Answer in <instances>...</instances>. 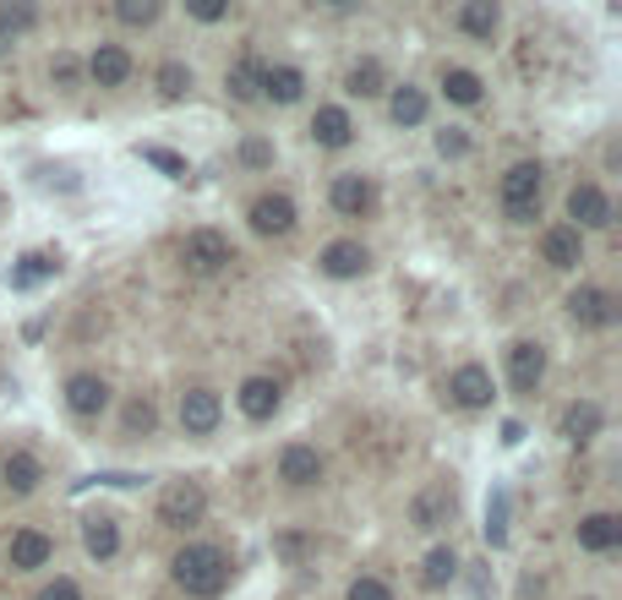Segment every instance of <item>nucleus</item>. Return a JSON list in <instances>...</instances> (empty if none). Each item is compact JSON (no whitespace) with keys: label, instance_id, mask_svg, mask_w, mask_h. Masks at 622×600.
Segmentation results:
<instances>
[{"label":"nucleus","instance_id":"1","mask_svg":"<svg viewBox=\"0 0 622 600\" xmlns=\"http://www.w3.org/2000/svg\"><path fill=\"white\" fill-rule=\"evenodd\" d=\"M176 585L197 600H219L224 585H230V557H224V546H208V540L186 546L176 557Z\"/></svg>","mask_w":622,"mask_h":600},{"label":"nucleus","instance_id":"2","mask_svg":"<svg viewBox=\"0 0 622 600\" xmlns=\"http://www.w3.org/2000/svg\"><path fill=\"white\" fill-rule=\"evenodd\" d=\"M540 208V165H514L503 175V213L514 224H530Z\"/></svg>","mask_w":622,"mask_h":600},{"label":"nucleus","instance_id":"3","mask_svg":"<svg viewBox=\"0 0 622 600\" xmlns=\"http://www.w3.org/2000/svg\"><path fill=\"white\" fill-rule=\"evenodd\" d=\"M202 514H208V492L197 481H176L159 497V524L165 529H191V524H202Z\"/></svg>","mask_w":622,"mask_h":600},{"label":"nucleus","instance_id":"4","mask_svg":"<svg viewBox=\"0 0 622 600\" xmlns=\"http://www.w3.org/2000/svg\"><path fill=\"white\" fill-rule=\"evenodd\" d=\"M568 219H579L584 230H607V224H612V197H607L601 186L579 180V186L568 191ZM579 224H573V230H579Z\"/></svg>","mask_w":622,"mask_h":600},{"label":"nucleus","instance_id":"5","mask_svg":"<svg viewBox=\"0 0 622 600\" xmlns=\"http://www.w3.org/2000/svg\"><path fill=\"white\" fill-rule=\"evenodd\" d=\"M568 317H573L579 328H612V323H618V301H612L607 290L584 284V290L568 295Z\"/></svg>","mask_w":622,"mask_h":600},{"label":"nucleus","instance_id":"6","mask_svg":"<svg viewBox=\"0 0 622 600\" xmlns=\"http://www.w3.org/2000/svg\"><path fill=\"white\" fill-rule=\"evenodd\" d=\"M180 257H186L191 273H219V267L230 262V241H224L219 230H191L186 246H180Z\"/></svg>","mask_w":622,"mask_h":600},{"label":"nucleus","instance_id":"7","mask_svg":"<svg viewBox=\"0 0 622 600\" xmlns=\"http://www.w3.org/2000/svg\"><path fill=\"white\" fill-rule=\"evenodd\" d=\"M447 393H453L458 410H486V404H492V371L470 360V366H458V371L447 377Z\"/></svg>","mask_w":622,"mask_h":600},{"label":"nucleus","instance_id":"8","mask_svg":"<svg viewBox=\"0 0 622 600\" xmlns=\"http://www.w3.org/2000/svg\"><path fill=\"white\" fill-rule=\"evenodd\" d=\"M50 557H55V540H50L44 529H17V535H11V546H6V568H11V573L44 568Z\"/></svg>","mask_w":622,"mask_h":600},{"label":"nucleus","instance_id":"9","mask_svg":"<svg viewBox=\"0 0 622 600\" xmlns=\"http://www.w3.org/2000/svg\"><path fill=\"white\" fill-rule=\"evenodd\" d=\"M278 481H284V486H317V481H323V453L306 448V442H289V448L278 453Z\"/></svg>","mask_w":622,"mask_h":600},{"label":"nucleus","instance_id":"10","mask_svg":"<svg viewBox=\"0 0 622 600\" xmlns=\"http://www.w3.org/2000/svg\"><path fill=\"white\" fill-rule=\"evenodd\" d=\"M219 415H224V404H219V393H213V388H191V393H180V427L191 431V436H208V431L219 427Z\"/></svg>","mask_w":622,"mask_h":600},{"label":"nucleus","instance_id":"11","mask_svg":"<svg viewBox=\"0 0 622 600\" xmlns=\"http://www.w3.org/2000/svg\"><path fill=\"white\" fill-rule=\"evenodd\" d=\"M328 202H334L345 219H360V213L377 208V186H371L366 175H339V180L328 186Z\"/></svg>","mask_w":622,"mask_h":600},{"label":"nucleus","instance_id":"12","mask_svg":"<svg viewBox=\"0 0 622 600\" xmlns=\"http://www.w3.org/2000/svg\"><path fill=\"white\" fill-rule=\"evenodd\" d=\"M540 377H546V349L530 339L514 344V349H508V382H514V393H535Z\"/></svg>","mask_w":622,"mask_h":600},{"label":"nucleus","instance_id":"13","mask_svg":"<svg viewBox=\"0 0 622 600\" xmlns=\"http://www.w3.org/2000/svg\"><path fill=\"white\" fill-rule=\"evenodd\" d=\"M252 230L257 235H289L295 230V202L284 197V191H267L252 202Z\"/></svg>","mask_w":622,"mask_h":600},{"label":"nucleus","instance_id":"14","mask_svg":"<svg viewBox=\"0 0 622 600\" xmlns=\"http://www.w3.org/2000/svg\"><path fill=\"white\" fill-rule=\"evenodd\" d=\"M540 257L551 262V267H579V262H584V235H579L573 224H551V230L540 235Z\"/></svg>","mask_w":622,"mask_h":600},{"label":"nucleus","instance_id":"15","mask_svg":"<svg viewBox=\"0 0 622 600\" xmlns=\"http://www.w3.org/2000/svg\"><path fill=\"white\" fill-rule=\"evenodd\" d=\"M447 518H453V492H447V486L415 492V503H410V524H415V529H443Z\"/></svg>","mask_w":622,"mask_h":600},{"label":"nucleus","instance_id":"16","mask_svg":"<svg viewBox=\"0 0 622 600\" xmlns=\"http://www.w3.org/2000/svg\"><path fill=\"white\" fill-rule=\"evenodd\" d=\"M104 404H109V388H104V377L77 371V377L66 382V410H72V415H98Z\"/></svg>","mask_w":622,"mask_h":600},{"label":"nucleus","instance_id":"17","mask_svg":"<svg viewBox=\"0 0 622 600\" xmlns=\"http://www.w3.org/2000/svg\"><path fill=\"white\" fill-rule=\"evenodd\" d=\"M312 137H317L323 148H345V143L356 137V120H350V109H339V104H323V109L312 115Z\"/></svg>","mask_w":622,"mask_h":600},{"label":"nucleus","instance_id":"18","mask_svg":"<svg viewBox=\"0 0 622 600\" xmlns=\"http://www.w3.org/2000/svg\"><path fill=\"white\" fill-rule=\"evenodd\" d=\"M0 481H6V492L28 497V492H39L44 470H39V459H33L28 448H17V453H6V464H0Z\"/></svg>","mask_w":622,"mask_h":600},{"label":"nucleus","instance_id":"19","mask_svg":"<svg viewBox=\"0 0 622 600\" xmlns=\"http://www.w3.org/2000/svg\"><path fill=\"white\" fill-rule=\"evenodd\" d=\"M88 77L98 87H120L126 77H131V55H126L120 44H98L93 61H88Z\"/></svg>","mask_w":622,"mask_h":600},{"label":"nucleus","instance_id":"20","mask_svg":"<svg viewBox=\"0 0 622 600\" xmlns=\"http://www.w3.org/2000/svg\"><path fill=\"white\" fill-rule=\"evenodd\" d=\"M278 410V382L273 377H246L241 382V415L246 421H273Z\"/></svg>","mask_w":622,"mask_h":600},{"label":"nucleus","instance_id":"21","mask_svg":"<svg viewBox=\"0 0 622 600\" xmlns=\"http://www.w3.org/2000/svg\"><path fill=\"white\" fill-rule=\"evenodd\" d=\"M323 273H328V278H356V273H366V246H360V241H334V246H323Z\"/></svg>","mask_w":622,"mask_h":600},{"label":"nucleus","instance_id":"22","mask_svg":"<svg viewBox=\"0 0 622 600\" xmlns=\"http://www.w3.org/2000/svg\"><path fill=\"white\" fill-rule=\"evenodd\" d=\"M601 427H607V415H601L595 399H579V404L562 410V436L568 442H590V436H601Z\"/></svg>","mask_w":622,"mask_h":600},{"label":"nucleus","instance_id":"23","mask_svg":"<svg viewBox=\"0 0 622 600\" xmlns=\"http://www.w3.org/2000/svg\"><path fill=\"white\" fill-rule=\"evenodd\" d=\"M83 546H88V557H98V562H109L115 551H120V524L115 518H88L83 524Z\"/></svg>","mask_w":622,"mask_h":600},{"label":"nucleus","instance_id":"24","mask_svg":"<svg viewBox=\"0 0 622 600\" xmlns=\"http://www.w3.org/2000/svg\"><path fill=\"white\" fill-rule=\"evenodd\" d=\"M267 98H278V104H295L301 93H306V77L295 72V66H263V77H257Z\"/></svg>","mask_w":622,"mask_h":600},{"label":"nucleus","instance_id":"25","mask_svg":"<svg viewBox=\"0 0 622 600\" xmlns=\"http://www.w3.org/2000/svg\"><path fill=\"white\" fill-rule=\"evenodd\" d=\"M618 540H622V524L612 514H590L579 524V546H584V551H612Z\"/></svg>","mask_w":622,"mask_h":600},{"label":"nucleus","instance_id":"26","mask_svg":"<svg viewBox=\"0 0 622 600\" xmlns=\"http://www.w3.org/2000/svg\"><path fill=\"white\" fill-rule=\"evenodd\" d=\"M497 22H503V11H497L492 0H470V6H458V28H464L470 39H492V33H497Z\"/></svg>","mask_w":622,"mask_h":600},{"label":"nucleus","instance_id":"27","mask_svg":"<svg viewBox=\"0 0 622 600\" xmlns=\"http://www.w3.org/2000/svg\"><path fill=\"white\" fill-rule=\"evenodd\" d=\"M426 109H432V104H426V93H421V87H393V98H388V115H393V120H399V126H421V120H426Z\"/></svg>","mask_w":622,"mask_h":600},{"label":"nucleus","instance_id":"28","mask_svg":"<svg viewBox=\"0 0 622 600\" xmlns=\"http://www.w3.org/2000/svg\"><path fill=\"white\" fill-rule=\"evenodd\" d=\"M257 77H263V61H257V55H241V61H235V72H230V93H235L241 104H257V98H263Z\"/></svg>","mask_w":622,"mask_h":600},{"label":"nucleus","instance_id":"29","mask_svg":"<svg viewBox=\"0 0 622 600\" xmlns=\"http://www.w3.org/2000/svg\"><path fill=\"white\" fill-rule=\"evenodd\" d=\"M443 93L453 104H481V77L464 72V66H453V72H443Z\"/></svg>","mask_w":622,"mask_h":600},{"label":"nucleus","instance_id":"30","mask_svg":"<svg viewBox=\"0 0 622 600\" xmlns=\"http://www.w3.org/2000/svg\"><path fill=\"white\" fill-rule=\"evenodd\" d=\"M486 540H492V546L508 540V492H503V486L486 497Z\"/></svg>","mask_w":622,"mask_h":600},{"label":"nucleus","instance_id":"31","mask_svg":"<svg viewBox=\"0 0 622 600\" xmlns=\"http://www.w3.org/2000/svg\"><path fill=\"white\" fill-rule=\"evenodd\" d=\"M382 66H377V61H356V66H350V93H356V98H377V93H382Z\"/></svg>","mask_w":622,"mask_h":600},{"label":"nucleus","instance_id":"32","mask_svg":"<svg viewBox=\"0 0 622 600\" xmlns=\"http://www.w3.org/2000/svg\"><path fill=\"white\" fill-rule=\"evenodd\" d=\"M50 273H55V262L44 257V252H28V257L17 262L11 284H17V290H33V284H39V278H50Z\"/></svg>","mask_w":622,"mask_h":600},{"label":"nucleus","instance_id":"33","mask_svg":"<svg viewBox=\"0 0 622 600\" xmlns=\"http://www.w3.org/2000/svg\"><path fill=\"white\" fill-rule=\"evenodd\" d=\"M33 22H39V11H28V6H17V11H11V6H0V50H11V39H17V33H28Z\"/></svg>","mask_w":622,"mask_h":600},{"label":"nucleus","instance_id":"34","mask_svg":"<svg viewBox=\"0 0 622 600\" xmlns=\"http://www.w3.org/2000/svg\"><path fill=\"white\" fill-rule=\"evenodd\" d=\"M453 568H458V557H453L447 546H437V551L426 557V573H421V585H426V590H443L447 579H453Z\"/></svg>","mask_w":622,"mask_h":600},{"label":"nucleus","instance_id":"35","mask_svg":"<svg viewBox=\"0 0 622 600\" xmlns=\"http://www.w3.org/2000/svg\"><path fill=\"white\" fill-rule=\"evenodd\" d=\"M154 427H159L154 399H131V404H126V431H131V436H148Z\"/></svg>","mask_w":622,"mask_h":600},{"label":"nucleus","instance_id":"36","mask_svg":"<svg viewBox=\"0 0 622 600\" xmlns=\"http://www.w3.org/2000/svg\"><path fill=\"white\" fill-rule=\"evenodd\" d=\"M115 17L131 22V28H148V22H159V0H120Z\"/></svg>","mask_w":622,"mask_h":600},{"label":"nucleus","instance_id":"37","mask_svg":"<svg viewBox=\"0 0 622 600\" xmlns=\"http://www.w3.org/2000/svg\"><path fill=\"white\" fill-rule=\"evenodd\" d=\"M159 93H165V98H180V93H191V72H186L180 61H165V66H159Z\"/></svg>","mask_w":622,"mask_h":600},{"label":"nucleus","instance_id":"38","mask_svg":"<svg viewBox=\"0 0 622 600\" xmlns=\"http://www.w3.org/2000/svg\"><path fill=\"white\" fill-rule=\"evenodd\" d=\"M437 154H443V159H464V154H470V137H464L458 126H447V131H437Z\"/></svg>","mask_w":622,"mask_h":600},{"label":"nucleus","instance_id":"39","mask_svg":"<svg viewBox=\"0 0 622 600\" xmlns=\"http://www.w3.org/2000/svg\"><path fill=\"white\" fill-rule=\"evenodd\" d=\"M143 159H148L154 170H165V175H186V159H176L170 148H143Z\"/></svg>","mask_w":622,"mask_h":600},{"label":"nucleus","instance_id":"40","mask_svg":"<svg viewBox=\"0 0 622 600\" xmlns=\"http://www.w3.org/2000/svg\"><path fill=\"white\" fill-rule=\"evenodd\" d=\"M50 77H55L61 87H77V77H83V66H77L72 55H55V61H50Z\"/></svg>","mask_w":622,"mask_h":600},{"label":"nucleus","instance_id":"41","mask_svg":"<svg viewBox=\"0 0 622 600\" xmlns=\"http://www.w3.org/2000/svg\"><path fill=\"white\" fill-rule=\"evenodd\" d=\"M350 600H393V590H388L382 579H356V585H350Z\"/></svg>","mask_w":622,"mask_h":600},{"label":"nucleus","instance_id":"42","mask_svg":"<svg viewBox=\"0 0 622 600\" xmlns=\"http://www.w3.org/2000/svg\"><path fill=\"white\" fill-rule=\"evenodd\" d=\"M241 159H246L252 170H263L267 159H273V148H267L263 137H246V143H241Z\"/></svg>","mask_w":622,"mask_h":600},{"label":"nucleus","instance_id":"43","mask_svg":"<svg viewBox=\"0 0 622 600\" xmlns=\"http://www.w3.org/2000/svg\"><path fill=\"white\" fill-rule=\"evenodd\" d=\"M39 600H83V590H77L72 579H55V585H50V590H44Z\"/></svg>","mask_w":622,"mask_h":600},{"label":"nucleus","instance_id":"44","mask_svg":"<svg viewBox=\"0 0 622 600\" xmlns=\"http://www.w3.org/2000/svg\"><path fill=\"white\" fill-rule=\"evenodd\" d=\"M224 11H230V6H219V0H197V6H191V17H197V22H219Z\"/></svg>","mask_w":622,"mask_h":600}]
</instances>
